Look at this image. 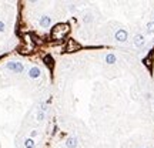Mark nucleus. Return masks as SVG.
<instances>
[{
    "mask_svg": "<svg viewBox=\"0 0 154 148\" xmlns=\"http://www.w3.org/2000/svg\"><path fill=\"white\" fill-rule=\"evenodd\" d=\"M29 76L32 77V78H37V77L40 76V70L37 69V67H33V69L29 70Z\"/></svg>",
    "mask_w": 154,
    "mask_h": 148,
    "instance_id": "6",
    "label": "nucleus"
},
{
    "mask_svg": "<svg viewBox=\"0 0 154 148\" xmlns=\"http://www.w3.org/2000/svg\"><path fill=\"white\" fill-rule=\"evenodd\" d=\"M66 145H67L68 148H76L77 147V141H76V138H68Z\"/></svg>",
    "mask_w": 154,
    "mask_h": 148,
    "instance_id": "7",
    "label": "nucleus"
},
{
    "mask_svg": "<svg viewBox=\"0 0 154 148\" xmlns=\"http://www.w3.org/2000/svg\"><path fill=\"white\" fill-rule=\"evenodd\" d=\"M143 44H144V37L141 36V34H137V36L134 37V46L141 47Z\"/></svg>",
    "mask_w": 154,
    "mask_h": 148,
    "instance_id": "5",
    "label": "nucleus"
},
{
    "mask_svg": "<svg viewBox=\"0 0 154 148\" xmlns=\"http://www.w3.org/2000/svg\"><path fill=\"white\" fill-rule=\"evenodd\" d=\"M50 23H51V19L49 17V16H43V17L40 19V26H41V27H44V29H46V27H49V26H50Z\"/></svg>",
    "mask_w": 154,
    "mask_h": 148,
    "instance_id": "4",
    "label": "nucleus"
},
{
    "mask_svg": "<svg viewBox=\"0 0 154 148\" xmlns=\"http://www.w3.org/2000/svg\"><path fill=\"white\" fill-rule=\"evenodd\" d=\"M24 145H26V148H34V141L32 138H29V140H26Z\"/></svg>",
    "mask_w": 154,
    "mask_h": 148,
    "instance_id": "9",
    "label": "nucleus"
},
{
    "mask_svg": "<svg viewBox=\"0 0 154 148\" xmlns=\"http://www.w3.org/2000/svg\"><path fill=\"white\" fill-rule=\"evenodd\" d=\"M116 40L117 41H125L127 40V31L125 30H118L117 33H116Z\"/></svg>",
    "mask_w": 154,
    "mask_h": 148,
    "instance_id": "3",
    "label": "nucleus"
},
{
    "mask_svg": "<svg viewBox=\"0 0 154 148\" xmlns=\"http://www.w3.org/2000/svg\"><path fill=\"white\" fill-rule=\"evenodd\" d=\"M147 30L150 33H154V22H150L148 24H147Z\"/></svg>",
    "mask_w": 154,
    "mask_h": 148,
    "instance_id": "10",
    "label": "nucleus"
},
{
    "mask_svg": "<svg viewBox=\"0 0 154 148\" xmlns=\"http://www.w3.org/2000/svg\"><path fill=\"white\" fill-rule=\"evenodd\" d=\"M6 67H7L9 70H11V71H15V73H22L23 71V64H22V63H17V61L7 63Z\"/></svg>",
    "mask_w": 154,
    "mask_h": 148,
    "instance_id": "2",
    "label": "nucleus"
},
{
    "mask_svg": "<svg viewBox=\"0 0 154 148\" xmlns=\"http://www.w3.org/2000/svg\"><path fill=\"white\" fill-rule=\"evenodd\" d=\"M106 63H108V64L116 63V56L114 54H107V56H106Z\"/></svg>",
    "mask_w": 154,
    "mask_h": 148,
    "instance_id": "8",
    "label": "nucleus"
},
{
    "mask_svg": "<svg viewBox=\"0 0 154 148\" xmlns=\"http://www.w3.org/2000/svg\"><path fill=\"white\" fill-rule=\"evenodd\" d=\"M4 27H6V26H4V23H3V22H0V33L4 31Z\"/></svg>",
    "mask_w": 154,
    "mask_h": 148,
    "instance_id": "12",
    "label": "nucleus"
},
{
    "mask_svg": "<svg viewBox=\"0 0 154 148\" xmlns=\"http://www.w3.org/2000/svg\"><path fill=\"white\" fill-rule=\"evenodd\" d=\"M37 135V131H32V137H36Z\"/></svg>",
    "mask_w": 154,
    "mask_h": 148,
    "instance_id": "13",
    "label": "nucleus"
},
{
    "mask_svg": "<svg viewBox=\"0 0 154 148\" xmlns=\"http://www.w3.org/2000/svg\"><path fill=\"white\" fill-rule=\"evenodd\" d=\"M43 117H44L43 112H39V114H37V120H39V121H41V120H43Z\"/></svg>",
    "mask_w": 154,
    "mask_h": 148,
    "instance_id": "11",
    "label": "nucleus"
},
{
    "mask_svg": "<svg viewBox=\"0 0 154 148\" xmlns=\"http://www.w3.org/2000/svg\"><path fill=\"white\" fill-rule=\"evenodd\" d=\"M67 31H68V24H57L51 30V37L53 39H63Z\"/></svg>",
    "mask_w": 154,
    "mask_h": 148,
    "instance_id": "1",
    "label": "nucleus"
}]
</instances>
